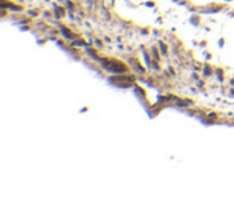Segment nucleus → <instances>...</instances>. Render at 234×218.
<instances>
[{"label":"nucleus","instance_id":"obj_1","mask_svg":"<svg viewBox=\"0 0 234 218\" xmlns=\"http://www.w3.org/2000/svg\"><path fill=\"white\" fill-rule=\"evenodd\" d=\"M101 64L104 66V69L109 71V72H116V74H123V72H125V66H123V64H119V63H116V61L103 60Z\"/></svg>","mask_w":234,"mask_h":218},{"label":"nucleus","instance_id":"obj_2","mask_svg":"<svg viewBox=\"0 0 234 218\" xmlns=\"http://www.w3.org/2000/svg\"><path fill=\"white\" fill-rule=\"evenodd\" d=\"M151 56L154 58V61H159V60H160V56H159V51H157V48H156V47H153V48H151Z\"/></svg>","mask_w":234,"mask_h":218},{"label":"nucleus","instance_id":"obj_3","mask_svg":"<svg viewBox=\"0 0 234 218\" xmlns=\"http://www.w3.org/2000/svg\"><path fill=\"white\" fill-rule=\"evenodd\" d=\"M61 34H63L64 37H67V39H74V34H71V32L67 31V29H64V27L61 29Z\"/></svg>","mask_w":234,"mask_h":218},{"label":"nucleus","instance_id":"obj_4","mask_svg":"<svg viewBox=\"0 0 234 218\" xmlns=\"http://www.w3.org/2000/svg\"><path fill=\"white\" fill-rule=\"evenodd\" d=\"M159 48H160V51H162V54H167V47H165L162 42H159Z\"/></svg>","mask_w":234,"mask_h":218},{"label":"nucleus","instance_id":"obj_5","mask_svg":"<svg viewBox=\"0 0 234 218\" xmlns=\"http://www.w3.org/2000/svg\"><path fill=\"white\" fill-rule=\"evenodd\" d=\"M72 45H79V47H84L85 44H84V42H82V40H75V42H74Z\"/></svg>","mask_w":234,"mask_h":218},{"label":"nucleus","instance_id":"obj_6","mask_svg":"<svg viewBox=\"0 0 234 218\" xmlns=\"http://www.w3.org/2000/svg\"><path fill=\"white\" fill-rule=\"evenodd\" d=\"M204 74H205V75L210 74V69H209V67H205V69H204Z\"/></svg>","mask_w":234,"mask_h":218}]
</instances>
